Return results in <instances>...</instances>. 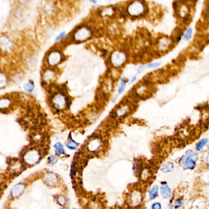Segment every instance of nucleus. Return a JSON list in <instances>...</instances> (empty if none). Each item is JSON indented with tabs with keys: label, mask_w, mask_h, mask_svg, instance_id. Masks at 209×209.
<instances>
[{
	"label": "nucleus",
	"mask_w": 209,
	"mask_h": 209,
	"mask_svg": "<svg viewBox=\"0 0 209 209\" xmlns=\"http://www.w3.org/2000/svg\"><path fill=\"white\" fill-rule=\"evenodd\" d=\"M198 156L192 150H188L186 152L185 160L183 164V169L185 170H193L196 166Z\"/></svg>",
	"instance_id": "1"
},
{
	"label": "nucleus",
	"mask_w": 209,
	"mask_h": 209,
	"mask_svg": "<svg viewBox=\"0 0 209 209\" xmlns=\"http://www.w3.org/2000/svg\"><path fill=\"white\" fill-rule=\"evenodd\" d=\"M145 11V5L141 1H135L131 4L128 8V11L129 14L133 16H139L142 15Z\"/></svg>",
	"instance_id": "2"
},
{
	"label": "nucleus",
	"mask_w": 209,
	"mask_h": 209,
	"mask_svg": "<svg viewBox=\"0 0 209 209\" xmlns=\"http://www.w3.org/2000/svg\"><path fill=\"white\" fill-rule=\"evenodd\" d=\"M39 152L35 150H31L24 155V161L27 164L33 165L39 161Z\"/></svg>",
	"instance_id": "3"
},
{
	"label": "nucleus",
	"mask_w": 209,
	"mask_h": 209,
	"mask_svg": "<svg viewBox=\"0 0 209 209\" xmlns=\"http://www.w3.org/2000/svg\"><path fill=\"white\" fill-rule=\"evenodd\" d=\"M54 103L57 109H63L66 105L68 106L69 99L68 98H64L61 95H57L54 98Z\"/></svg>",
	"instance_id": "4"
},
{
	"label": "nucleus",
	"mask_w": 209,
	"mask_h": 209,
	"mask_svg": "<svg viewBox=\"0 0 209 209\" xmlns=\"http://www.w3.org/2000/svg\"><path fill=\"white\" fill-rule=\"evenodd\" d=\"M125 60H126V55H125V54L120 52H115L112 55L111 59L112 63L116 66H119L125 62Z\"/></svg>",
	"instance_id": "5"
},
{
	"label": "nucleus",
	"mask_w": 209,
	"mask_h": 209,
	"mask_svg": "<svg viewBox=\"0 0 209 209\" xmlns=\"http://www.w3.org/2000/svg\"><path fill=\"white\" fill-rule=\"evenodd\" d=\"M171 39H167L166 38H163L158 40L157 46L158 47V50L160 51H165L166 50H168L169 48L170 45H171L172 43Z\"/></svg>",
	"instance_id": "6"
},
{
	"label": "nucleus",
	"mask_w": 209,
	"mask_h": 209,
	"mask_svg": "<svg viewBox=\"0 0 209 209\" xmlns=\"http://www.w3.org/2000/svg\"><path fill=\"white\" fill-rule=\"evenodd\" d=\"M58 177L55 174L48 173L44 176V183L49 186H54L58 183Z\"/></svg>",
	"instance_id": "7"
},
{
	"label": "nucleus",
	"mask_w": 209,
	"mask_h": 209,
	"mask_svg": "<svg viewBox=\"0 0 209 209\" xmlns=\"http://www.w3.org/2000/svg\"><path fill=\"white\" fill-rule=\"evenodd\" d=\"M91 32L90 30L87 28H82L75 33V38L77 40L83 41L89 38Z\"/></svg>",
	"instance_id": "8"
},
{
	"label": "nucleus",
	"mask_w": 209,
	"mask_h": 209,
	"mask_svg": "<svg viewBox=\"0 0 209 209\" xmlns=\"http://www.w3.org/2000/svg\"><path fill=\"white\" fill-rule=\"evenodd\" d=\"M25 185L23 183H18L12 188L11 194L13 197H17L22 194L25 190Z\"/></svg>",
	"instance_id": "9"
},
{
	"label": "nucleus",
	"mask_w": 209,
	"mask_h": 209,
	"mask_svg": "<svg viewBox=\"0 0 209 209\" xmlns=\"http://www.w3.org/2000/svg\"><path fill=\"white\" fill-rule=\"evenodd\" d=\"M61 60V55L59 52H54L50 54L48 56V63L51 65H55L57 63H60Z\"/></svg>",
	"instance_id": "10"
},
{
	"label": "nucleus",
	"mask_w": 209,
	"mask_h": 209,
	"mask_svg": "<svg viewBox=\"0 0 209 209\" xmlns=\"http://www.w3.org/2000/svg\"><path fill=\"white\" fill-rule=\"evenodd\" d=\"M160 192L161 196L164 199H169L172 196V190L166 183L161 185L160 187Z\"/></svg>",
	"instance_id": "11"
},
{
	"label": "nucleus",
	"mask_w": 209,
	"mask_h": 209,
	"mask_svg": "<svg viewBox=\"0 0 209 209\" xmlns=\"http://www.w3.org/2000/svg\"><path fill=\"white\" fill-rule=\"evenodd\" d=\"M130 199L133 205H139L142 201V195L138 191H135L131 194Z\"/></svg>",
	"instance_id": "12"
},
{
	"label": "nucleus",
	"mask_w": 209,
	"mask_h": 209,
	"mask_svg": "<svg viewBox=\"0 0 209 209\" xmlns=\"http://www.w3.org/2000/svg\"><path fill=\"white\" fill-rule=\"evenodd\" d=\"M174 169V164L171 162H167L162 164L160 167V171L163 173H169Z\"/></svg>",
	"instance_id": "13"
},
{
	"label": "nucleus",
	"mask_w": 209,
	"mask_h": 209,
	"mask_svg": "<svg viewBox=\"0 0 209 209\" xmlns=\"http://www.w3.org/2000/svg\"><path fill=\"white\" fill-rule=\"evenodd\" d=\"M159 188L158 186L155 185L153 186L149 191V198L150 200H154L158 196Z\"/></svg>",
	"instance_id": "14"
},
{
	"label": "nucleus",
	"mask_w": 209,
	"mask_h": 209,
	"mask_svg": "<svg viewBox=\"0 0 209 209\" xmlns=\"http://www.w3.org/2000/svg\"><path fill=\"white\" fill-rule=\"evenodd\" d=\"M182 34H183V32L181 30L179 29V30H176L174 34H172V38H171L172 41L174 43H178L181 39Z\"/></svg>",
	"instance_id": "15"
},
{
	"label": "nucleus",
	"mask_w": 209,
	"mask_h": 209,
	"mask_svg": "<svg viewBox=\"0 0 209 209\" xmlns=\"http://www.w3.org/2000/svg\"><path fill=\"white\" fill-rule=\"evenodd\" d=\"M209 140L207 138H204L201 139L196 145V150L197 151H200L208 143Z\"/></svg>",
	"instance_id": "16"
},
{
	"label": "nucleus",
	"mask_w": 209,
	"mask_h": 209,
	"mask_svg": "<svg viewBox=\"0 0 209 209\" xmlns=\"http://www.w3.org/2000/svg\"><path fill=\"white\" fill-rule=\"evenodd\" d=\"M193 33V28L192 27H188L187 28V30H186V31L185 32V33L183 34V39L185 41H189L192 37Z\"/></svg>",
	"instance_id": "17"
},
{
	"label": "nucleus",
	"mask_w": 209,
	"mask_h": 209,
	"mask_svg": "<svg viewBox=\"0 0 209 209\" xmlns=\"http://www.w3.org/2000/svg\"><path fill=\"white\" fill-rule=\"evenodd\" d=\"M54 148L55 149V153L58 156H60V155L63 154L64 153V147L60 142H58L56 144H55Z\"/></svg>",
	"instance_id": "18"
},
{
	"label": "nucleus",
	"mask_w": 209,
	"mask_h": 209,
	"mask_svg": "<svg viewBox=\"0 0 209 209\" xmlns=\"http://www.w3.org/2000/svg\"><path fill=\"white\" fill-rule=\"evenodd\" d=\"M128 80L125 79V78H122L121 80V84H120V86L118 89V93L119 94H121L124 90H125V89L126 87V83L128 82Z\"/></svg>",
	"instance_id": "19"
},
{
	"label": "nucleus",
	"mask_w": 209,
	"mask_h": 209,
	"mask_svg": "<svg viewBox=\"0 0 209 209\" xmlns=\"http://www.w3.org/2000/svg\"><path fill=\"white\" fill-rule=\"evenodd\" d=\"M79 146V144L76 143L75 141L71 140H68V142L66 143V147L69 149L75 150L77 147Z\"/></svg>",
	"instance_id": "20"
},
{
	"label": "nucleus",
	"mask_w": 209,
	"mask_h": 209,
	"mask_svg": "<svg viewBox=\"0 0 209 209\" xmlns=\"http://www.w3.org/2000/svg\"><path fill=\"white\" fill-rule=\"evenodd\" d=\"M183 204H184V199H183V197H181L177 199L175 201L174 206L176 209H179L183 205Z\"/></svg>",
	"instance_id": "21"
},
{
	"label": "nucleus",
	"mask_w": 209,
	"mask_h": 209,
	"mask_svg": "<svg viewBox=\"0 0 209 209\" xmlns=\"http://www.w3.org/2000/svg\"><path fill=\"white\" fill-rule=\"evenodd\" d=\"M24 88H25V90H26L27 92L31 93L34 90V84L33 82H30L25 84Z\"/></svg>",
	"instance_id": "22"
},
{
	"label": "nucleus",
	"mask_w": 209,
	"mask_h": 209,
	"mask_svg": "<svg viewBox=\"0 0 209 209\" xmlns=\"http://www.w3.org/2000/svg\"><path fill=\"white\" fill-rule=\"evenodd\" d=\"M161 64V62H153V63H149L147 64V67L148 68H157L159 66H160Z\"/></svg>",
	"instance_id": "23"
},
{
	"label": "nucleus",
	"mask_w": 209,
	"mask_h": 209,
	"mask_svg": "<svg viewBox=\"0 0 209 209\" xmlns=\"http://www.w3.org/2000/svg\"><path fill=\"white\" fill-rule=\"evenodd\" d=\"M57 201H58V203L60 204V206H64L66 203V199L65 198V197L64 196L61 195L60 196H59V197L57 199Z\"/></svg>",
	"instance_id": "24"
},
{
	"label": "nucleus",
	"mask_w": 209,
	"mask_h": 209,
	"mask_svg": "<svg viewBox=\"0 0 209 209\" xmlns=\"http://www.w3.org/2000/svg\"><path fill=\"white\" fill-rule=\"evenodd\" d=\"M48 164L50 165H53V164H55L57 162V159L56 158L55 156H50L48 159Z\"/></svg>",
	"instance_id": "25"
},
{
	"label": "nucleus",
	"mask_w": 209,
	"mask_h": 209,
	"mask_svg": "<svg viewBox=\"0 0 209 209\" xmlns=\"http://www.w3.org/2000/svg\"><path fill=\"white\" fill-rule=\"evenodd\" d=\"M162 209V206L160 202H156L153 203L151 206V209Z\"/></svg>",
	"instance_id": "26"
},
{
	"label": "nucleus",
	"mask_w": 209,
	"mask_h": 209,
	"mask_svg": "<svg viewBox=\"0 0 209 209\" xmlns=\"http://www.w3.org/2000/svg\"><path fill=\"white\" fill-rule=\"evenodd\" d=\"M144 69H145V66L143 65V64H142V65H140L138 67V68L137 69V71L138 73H141L144 70Z\"/></svg>",
	"instance_id": "27"
},
{
	"label": "nucleus",
	"mask_w": 209,
	"mask_h": 209,
	"mask_svg": "<svg viewBox=\"0 0 209 209\" xmlns=\"http://www.w3.org/2000/svg\"><path fill=\"white\" fill-rule=\"evenodd\" d=\"M64 36H65V33H64V32L61 33V34H60L57 37V38H56V41H59L61 39H62Z\"/></svg>",
	"instance_id": "28"
},
{
	"label": "nucleus",
	"mask_w": 209,
	"mask_h": 209,
	"mask_svg": "<svg viewBox=\"0 0 209 209\" xmlns=\"http://www.w3.org/2000/svg\"><path fill=\"white\" fill-rule=\"evenodd\" d=\"M206 163L209 165V152H208L207 156H206Z\"/></svg>",
	"instance_id": "29"
},
{
	"label": "nucleus",
	"mask_w": 209,
	"mask_h": 209,
	"mask_svg": "<svg viewBox=\"0 0 209 209\" xmlns=\"http://www.w3.org/2000/svg\"><path fill=\"white\" fill-rule=\"evenodd\" d=\"M136 80V76H133V78L131 79V80H130V84H132V83H134L135 82V81Z\"/></svg>",
	"instance_id": "30"
},
{
	"label": "nucleus",
	"mask_w": 209,
	"mask_h": 209,
	"mask_svg": "<svg viewBox=\"0 0 209 209\" xmlns=\"http://www.w3.org/2000/svg\"></svg>",
	"instance_id": "31"
},
{
	"label": "nucleus",
	"mask_w": 209,
	"mask_h": 209,
	"mask_svg": "<svg viewBox=\"0 0 209 209\" xmlns=\"http://www.w3.org/2000/svg\"><path fill=\"white\" fill-rule=\"evenodd\" d=\"M74 209H75V208H74Z\"/></svg>",
	"instance_id": "32"
}]
</instances>
